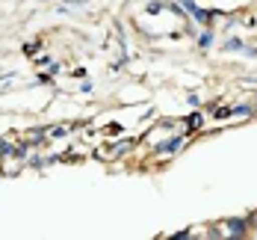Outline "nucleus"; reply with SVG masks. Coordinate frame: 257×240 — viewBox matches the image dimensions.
<instances>
[{"instance_id":"nucleus-2","label":"nucleus","mask_w":257,"mask_h":240,"mask_svg":"<svg viewBox=\"0 0 257 240\" xmlns=\"http://www.w3.org/2000/svg\"><path fill=\"white\" fill-rule=\"evenodd\" d=\"M180 142H183V139L178 136V139H172V142H169V145H163V148H166V151H175V148H178Z\"/></svg>"},{"instance_id":"nucleus-1","label":"nucleus","mask_w":257,"mask_h":240,"mask_svg":"<svg viewBox=\"0 0 257 240\" xmlns=\"http://www.w3.org/2000/svg\"><path fill=\"white\" fill-rule=\"evenodd\" d=\"M228 228H231L236 237H239V234H245V222H242V219H231V222H228Z\"/></svg>"},{"instance_id":"nucleus-3","label":"nucleus","mask_w":257,"mask_h":240,"mask_svg":"<svg viewBox=\"0 0 257 240\" xmlns=\"http://www.w3.org/2000/svg\"><path fill=\"white\" fill-rule=\"evenodd\" d=\"M210 42H213V36H210V33H204V36H201V48H210Z\"/></svg>"},{"instance_id":"nucleus-4","label":"nucleus","mask_w":257,"mask_h":240,"mask_svg":"<svg viewBox=\"0 0 257 240\" xmlns=\"http://www.w3.org/2000/svg\"><path fill=\"white\" fill-rule=\"evenodd\" d=\"M180 3H183V9H189V12H195V3H192V0H180Z\"/></svg>"}]
</instances>
